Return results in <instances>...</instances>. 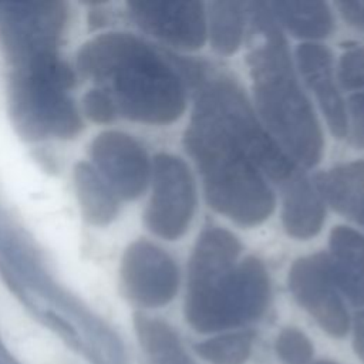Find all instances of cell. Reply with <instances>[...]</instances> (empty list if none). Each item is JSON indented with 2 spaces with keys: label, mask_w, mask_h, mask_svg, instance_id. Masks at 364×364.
I'll use <instances>...</instances> for the list:
<instances>
[{
  "label": "cell",
  "mask_w": 364,
  "mask_h": 364,
  "mask_svg": "<svg viewBox=\"0 0 364 364\" xmlns=\"http://www.w3.org/2000/svg\"><path fill=\"white\" fill-rule=\"evenodd\" d=\"M65 21L64 3H0V44L10 64L57 51Z\"/></svg>",
  "instance_id": "ba28073f"
},
{
  "label": "cell",
  "mask_w": 364,
  "mask_h": 364,
  "mask_svg": "<svg viewBox=\"0 0 364 364\" xmlns=\"http://www.w3.org/2000/svg\"><path fill=\"white\" fill-rule=\"evenodd\" d=\"M270 14L297 38L321 40L334 28L333 13L324 1H269Z\"/></svg>",
  "instance_id": "ac0fdd59"
},
{
  "label": "cell",
  "mask_w": 364,
  "mask_h": 364,
  "mask_svg": "<svg viewBox=\"0 0 364 364\" xmlns=\"http://www.w3.org/2000/svg\"><path fill=\"white\" fill-rule=\"evenodd\" d=\"M247 3L210 1L206 6V31L212 48L223 55L236 53L245 38Z\"/></svg>",
  "instance_id": "d6986e66"
},
{
  "label": "cell",
  "mask_w": 364,
  "mask_h": 364,
  "mask_svg": "<svg viewBox=\"0 0 364 364\" xmlns=\"http://www.w3.org/2000/svg\"><path fill=\"white\" fill-rule=\"evenodd\" d=\"M247 64L257 117L296 164L313 168L323 156V132L294 74L282 28L266 3H247Z\"/></svg>",
  "instance_id": "7a4b0ae2"
},
{
  "label": "cell",
  "mask_w": 364,
  "mask_h": 364,
  "mask_svg": "<svg viewBox=\"0 0 364 364\" xmlns=\"http://www.w3.org/2000/svg\"><path fill=\"white\" fill-rule=\"evenodd\" d=\"M274 347L279 358L286 364H306L313 357L310 340L304 333L293 327L280 331Z\"/></svg>",
  "instance_id": "603a6c76"
},
{
  "label": "cell",
  "mask_w": 364,
  "mask_h": 364,
  "mask_svg": "<svg viewBox=\"0 0 364 364\" xmlns=\"http://www.w3.org/2000/svg\"><path fill=\"white\" fill-rule=\"evenodd\" d=\"M88 155L119 200H135L146 191L152 162L145 148L129 134L117 129L100 132L91 141Z\"/></svg>",
  "instance_id": "8fae6325"
},
{
  "label": "cell",
  "mask_w": 364,
  "mask_h": 364,
  "mask_svg": "<svg viewBox=\"0 0 364 364\" xmlns=\"http://www.w3.org/2000/svg\"><path fill=\"white\" fill-rule=\"evenodd\" d=\"M328 264L338 291L354 306L364 304V236L347 226H334L328 237Z\"/></svg>",
  "instance_id": "5bb4252c"
},
{
  "label": "cell",
  "mask_w": 364,
  "mask_h": 364,
  "mask_svg": "<svg viewBox=\"0 0 364 364\" xmlns=\"http://www.w3.org/2000/svg\"><path fill=\"white\" fill-rule=\"evenodd\" d=\"M152 193L144 212L146 229L165 240L185 235L196 208V188L188 165L172 154L152 161Z\"/></svg>",
  "instance_id": "52a82bcc"
},
{
  "label": "cell",
  "mask_w": 364,
  "mask_h": 364,
  "mask_svg": "<svg viewBox=\"0 0 364 364\" xmlns=\"http://www.w3.org/2000/svg\"><path fill=\"white\" fill-rule=\"evenodd\" d=\"M183 146L200 173L206 202L213 210L246 228L272 215L276 199L267 178L220 127L192 112Z\"/></svg>",
  "instance_id": "277c9868"
},
{
  "label": "cell",
  "mask_w": 364,
  "mask_h": 364,
  "mask_svg": "<svg viewBox=\"0 0 364 364\" xmlns=\"http://www.w3.org/2000/svg\"><path fill=\"white\" fill-rule=\"evenodd\" d=\"M77 68L111 95L118 115L152 125L176 121L186 108V81L200 77L198 65L122 31L85 41L77 51Z\"/></svg>",
  "instance_id": "6da1fadb"
},
{
  "label": "cell",
  "mask_w": 364,
  "mask_h": 364,
  "mask_svg": "<svg viewBox=\"0 0 364 364\" xmlns=\"http://www.w3.org/2000/svg\"><path fill=\"white\" fill-rule=\"evenodd\" d=\"M81 108L84 115L95 124H111L118 117L111 95L100 87H94L84 94Z\"/></svg>",
  "instance_id": "cb8c5ba5"
},
{
  "label": "cell",
  "mask_w": 364,
  "mask_h": 364,
  "mask_svg": "<svg viewBox=\"0 0 364 364\" xmlns=\"http://www.w3.org/2000/svg\"><path fill=\"white\" fill-rule=\"evenodd\" d=\"M242 245L226 229L208 228L198 236L188 264L185 318L199 333L235 328L263 316L270 280L263 262L240 259Z\"/></svg>",
  "instance_id": "3957f363"
},
{
  "label": "cell",
  "mask_w": 364,
  "mask_h": 364,
  "mask_svg": "<svg viewBox=\"0 0 364 364\" xmlns=\"http://www.w3.org/2000/svg\"><path fill=\"white\" fill-rule=\"evenodd\" d=\"M75 81V71L57 51L11 65L9 112L18 135L28 141L75 138L84 128L80 109L68 94Z\"/></svg>",
  "instance_id": "5b68a950"
},
{
  "label": "cell",
  "mask_w": 364,
  "mask_h": 364,
  "mask_svg": "<svg viewBox=\"0 0 364 364\" xmlns=\"http://www.w3.org/2000/svg\"><path fill=\"white\" fill-rule=\"evenodd\" d=\"M344 91L348 94L346 101L347 136L354 146L364 149V77L353 80Z\"/></svg>",
  "instance_id": "7402d4cb"
},
{
  "label": "cell",
  "mask_w": 364,
  "mask_h": 364,
  "mask_svg": "<svg viewBox=\"0 0 364 364\" xmlns=\"http://www.w3.org/2000/svg\"><path fill=\"white\" fill-rule=\"evenodd\" d=\"M132 21L145 33L179 50H198L206 31V6L189 0H142L127 3Z\"/></svg>",
  "instance_id": "7c38bea8"
},
{
  "label": "cell",
  "mask_w": 364,
  "mask_h": 364,
  "mask_svg": "<svg viewBox=\"0 0 364 364\" xmlns=\"http://www.w3.org/2000/svg\"><path fill=\"white\" fill-rule=\"evenodd\" d=\"M324 203L364 228V159L337 165L316 176Z\"/></svg>",
  "instance_id": "2e32d148"
},
{
  "label": "cell",
  "mask_w": 364,
  "mask_h": 364,
  "mask_svg": "<svg viewBox=\"0 0 364 364\" xmlns=\"http://www.w3.org/2000/svg\"><path fill=\"white\" fill-rule=\"evenodd\" d=\"M336 7L348 26L364 31V1H337Z\"/></svg>",
  "instance_id": "d4e9b609"
},
{
  "label": "cell",
  "mask_w": 364,
  "mask_h": 364,
  "mask_svg": "<svg viewBox=\"0 0 364 364\" xmlns=\"http://www.w3.org/2000/svg\"><path fill=\"white\" fill-rule=\"evenodd\" d=\"M316 364H336V363H330V361H320V363H316Z\"/></svg>",
  "instance_id": "4316f807"
},
{
  "label": "cell",
  "mask_w": 364,
  "mask_h": 364,
  "mask_svg": "<svg viewBox=\"0 0 364 364\" xmlns=\"http://www.w3.org/2000/svg\"><path fill=\"white\" fill-rule=\"evenodd\" d=\"M296 63L307 88L314 94L336 138L347 135L346 101L338 88L331 51L318 43L306 41L296 48Z\"/></svg>",
  "instance_id": "4fadbf2b"
},
{
  "label": "cell",
  "mask_w": 364,
  "mask_h": 364,
  "mask_svg": "<svg viewBox=\"0 0 364 364\" xmlns=\"http://www.w3.org/2000/svg\"><path fill=\"white\" fill-rule=\"evenodd\" d=\"M119 283L125 297L136 306L155 309L176 294L179 272L175 260L155 243L138 239L127 246L119 263Z\"/></svg>",
  "instance_id": "9c48e42d"
},
{
  "label": "cell",
  "mask_w": 364,
  "mask_h": 364,
  "mask_svg": "<svg viewBox=\"0 0 364 364\" xmlns=\"http://www.w3.org/2000/svg\"><path fill=\"white\" fill-rule=\"evenodd\" d=\"M193 114L202 115L229 134L260 172L283 185L297 171V164L267 132L242 88L229 77L218 75L198 84Z\"/></svg>",
  "instance_id": "8992f818"
},
{
  "label": "cell",
  "mask_w": 364,
  "mask_h": 364,
  "mask_svg": "<svg viewBox=\"0 0 364 364\" xmlns=\"http://www.w3.org/2000/svg\"><path fill=\"white\" fill-rule=\"evenodd\" d=\"M282 186V223L286 233L301 240L316 236L326 219V205L314 182L297 171Z\"/></svg>",
  "instance_id": "9a60e30c"
},
{
  "label": "cell",
  "mask_w": 364,
  "mask_h": 364,
  "mask_svg": "<svg viewBox=\"0 0 364 364\" xmlns=\"http://www.w3.org/2000/svg\"><path fill=\"white\" fill-rule=\"evenodd\" d=\"M253 331L228 333L195 346V351L210 364H243L250 355Z\"/></svg>",
  "instance_id": "44dd1931"
},
{
  "label": "cell",
  "mask_w": 364,
  "mask_h": 364,
  "mask_svg": "<svg viewBox=\"0 0 364 364\" xmlns=\"http://www.w3.org/2000/svg\"><path fill=\"white\" fill-rule=\"evenodd\" d=\"M134 327L151 364H195L168 323L136 313L134 316Z\"/></svg>",
  "instance_id": "ffe728a7"
},
{
  "label": "cell",
  "mask_w": 364,
  "mask_h": 364,
  "mask_svg": "<svg viewBox=\"0 0 364 364\" xmlns=\"http://www.w3.org/2000/svg\"><path fill=\"white\" fill-rule=\"evenodd\" d=\"M289 289L296 301L333 337L348 331L350 317L331 276L324 252L301 256L289 270Z\"/></svg>",
  "instance_id": "30bf717a"
},
{
  "label": "cell",
  "mask_w": 364,
  "mask_h": 364,
  "mask_svg": "<svg viewBox=\"0 0 364 364\" xmlns=\"http://www.w3.org/2000/svg\"><path fill=\"white\" fill-rule=\"evenodd\" d=\"M74 191L82 219L91 226L109 225L119 212V198L88 161H78L73 169Z\"/></svg>",
  "instance_id": "e0dca14e"
},
{
  "label": "cell",
  "mask_w": 364,
  "mask_h": 364,
  "mask_svg": "<svg viewBox=\"0 0 364 364\" xmlns=\"http://www.w3.org/2000/svg\"><path fill=\"white\" fill-rule=\"evenodd\" d=\"M353 346L355 354L361 358V361H364V307L354 317Z\"/></svg>",
  "instance_id": "484cf974"
}]
</instances>
